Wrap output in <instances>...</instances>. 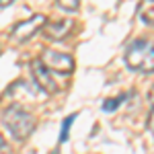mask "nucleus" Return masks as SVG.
Wrapping results in <instances>:
<instances>
[{
    "mask_svg": "<svg viewBox=\"0 0 154 154\" xmlns=\"http://www.w3.org/2000/svg\"><path fill=\"white\" fill-rule=\"evenodd\" d=\"M125 64L130 70L154 74V43L148 39H134L125 49Z\"/></svg>",
    "mask_w": 154,
    "mask_h": 154,
    "instance_id": "nucleus-1",
    "label": "nucleus"
},
{
    "mask_svg": "<svg viewBox=\"0 0 154 154\" xmlns=\"http://www.w3.org/2000/svg\"><path fill=\"white\" fill-rule=\"evenodd\" d=\"M2 123L14 140H27L35 130V117L21 105H11L2 113Z\"/></svg>",
    "mask_w": 154,
    "mask_h": 154,
    "instance_id": "nucleus-2",
    "label": "nucleus"
},
{
    "mask_svg": "<svg viewBox=\"0 0 154 154\" xmlns=\"http://www.w3.org/2000/svg\"><path fill=\"white\" fill-rule=\"evenodd\" d=\"M39 60L45 64V68L49 72H56V74H72L74 72V58L70 54L45 48L41 51V58Z\"/></svg>",
    "mask_w": 154,
    "mask_h": 154,
    "instance_id": "nucleus-3",
    "label": "nucleus"
},
{
    "mask_svg": "<svg viewBox=\"0 0 154 154\" xmlns=\"http://www.w3.org/2000/svg\"><path fill=\"white\" fill-rule=\"evenodd\" d=\"M31 74H33V80L35 84L45 93V95H58V84H56V78L51 76V72L45 68V64L37 58L31 62Z\"/></svg>",
    "mask_w": 154,
    "mask_h": 154,
    "instance_id": "nucleus-4",
    "label": "nucleus"
},
{
    "mask_svg": "<svg viewBox=\"0 0 154 154\" xmlns=\"http://www.w3.org/2000/svg\"><path fill=\"white\" fill-rule=\"evenodd\" d=\"M45 14H33L31 19H27V21H21V23H17L12 27L11 35L17 39V41H27V39H31L33 35H37L41 29H43V25H45Z\"/></svg>",
    "mask_w": 154,
    "mask_h": 154,
    "instance_id": "nucleus-5",
    "label": "nucleus"
},
{
    "mask_svg": "<svg viewBox=\"0 0 154 154\" xmlns=\"http://www.w3.org/2000/svg\"><path fill=\"white\" fill-rule=\"evenodd\" d=\"M43 35L51 41H62L64 37L70 35L72 31V19H56V21H45L43 25Z\"/></svg>",
    "mask_w": 154,
    "mask_h": 154,
    "instance_id": "nucleus-6",
    "label": "nucleus"
},
{
    "mask_svg": "<svg viewBox=\"0 0 154 154\" xmlns=\"http://www.w3.org/2000/svg\"><path fill=\"white\" fill-rule=\"evenodd\" d=\"M138 17L148 27H154V0H140V4H138Z\"/></svg>",
    "mask_w": 154,
    "mask_h": 154,
    "instance_id": "nucleus-7",
    "label": "nucleus"
},
{
    "mask_svg": "<svg viewBox=\"0 0 154 154\" xmlns=\"http://www.w3.org/2000/svg\"><path fill=\"white\" fill-rule=\"evenodd\" d=\"M125 99H128V95H117V97H111V99H105V101H103V111H107V113L117 111V107L121 105Z\"/></svg>",
    "mask_w": 154,
    "mask_h": 154,
    "instance_id": "nucleus-8",
    "label": "nucleus"
},
{
    "mask_svg": "<svg viewBox=\"0 0 154 154\" xmlns=\"http://www.w3.org/2000/svg\"><path fill=\"white\" fill-rule=\"evenodd\" d=\"M74 119H76V113H72L68 117L62 121V131H60V142H66L68 140V131H70V125L74 123Z\"/></svg>",
    "mask_w": 154,
    "mask_h": 154,
    "instance_id": "nucleus-9",
    "label": "nucleus"
},
{
    "mask_svg": "<svg viewBox=\"0 0 154 154\" xmlns=\"http://www.w3.org/2000/svg\"><path fill=\"white\" fill-rule=\"evenodd\" d=\"M56 6L66 12H74L80 6V0H56Z\"/></svg>",
    "mask_w": 154,
    "mask_h": 154,
    "instance_id": "nucleus-10",
    "label": "nucleus"
},
{
    "mask_svg": "<svg viewBox=\"0 0 154 154\" xmlns=\"http://www.w3.org/2000/svg\"><path fill=\"white\" fill-rule=\"evenodd\" d=\"M148 130H150V134H152V138H154V101H152V105H150V113H148Z\"/></svg>",
    "mask_w": 154,
    "mask_h": 154,
    "instance_id": "nucleus-11",
    "label": "nucleus"
},
{
    "mask_svg": "<svg viewBox=\"0 0 154 154\" xmlns=\"http://www.w3.org/2000/svg\"><path fill=\"white\" fill-rule=\"evenodd\" d=\"M14 0H0V8H6V6H11Z\"/></svg>",
    "mask_w": 154,
    "mask_h": 154,
    "instance_id": "nucleus-12",
    "label": "nucleus"
},
{
    "mask_svg": "<svg viewBox=\"0 0 154 154\" xmlns=\"http://www.w3.org/2000/svg\"><path fill=\"white\" fill-rule=\"evenodd\" d=\"M4 146H6V144H4V138L0 136V150H4Z\"/></svg>",
    "mask_w": 154,
    "mask_h": 154,
    "instance_id": "nucleus-13",
    "label": "nucleus"
}]
</instances>
